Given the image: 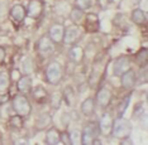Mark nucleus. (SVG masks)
Segmentation results:
<instances>
[{
    "instance_id": "9",
    "label": "nucleus",
    "mask_w": 148,
    "mask_h": 145,
    "mask_svg": "<svg viewBox=\"0 0 148 145\" xmlns=\"http://www.w3.org/2000/svg\"><path fill=\"white\" fill-rule=\"evenodd\" d=\"M130 68V61L128 57H119L114 61L113 63V75L116 77H120L124 72H127Z\"/></svg>"
},
{
    "instance_id": "29",
    "label": "nucleus",
    "mask_w": 148,
    "mask_h": 145,
    "mask_svg": "<svg viewBox=\"0 0 148 145\" xmlns=\"http://www.w3.org/2000/svg\"><path fill=\"white\" fill-rule=\"evenodd\" d=\"M92 5V0H75V8L81 9V10H87Z\"/></svg>"
},
{
    "instance_id": "8",
    "label": "nucleus",
    "mask_w": 148,
    "mask_h": 145,
    "mask_svg": "<svg viewBox=\"0 0 148 145\" xmlns=\"http://www.w3.org/2000/svg\"><path fill=\"white\" fill-rule=\"evenodd\" d=\"M27 16L31 19H38L43 13V3L41 0H29L28 6L25 8Z\"/></svg>"
},
{
    "instance_id": "17",
    "label": "nucleus",
    "mask_w": 148,
    "mask_h": 145,
    "mask_svg": "<svg viewBox=\"0 0 148 145\" xmlns=\"http://www.w3.org/2000/svg\"><path fill=\"white\" fill-rule=\"evenodd\" d=\"M95 107H96L95 100L91 99V97H87V99H85L82 101L81 107H80V109H81L82 115L90 117V116H92L94 114H95Z\"/></svg>"
},
{
    "instance_id": "5",
    "label": "nucleus",
    "mask_w": 148,
    "mask_h": 145,
    "mask_svg": "<svg viewBox=\"0 0 148 145\" xmlns=\"http://www.w3.org/2000/svg\"><path fill=\"white\" fill-rule=\"evenodd\" d=\"M81 35H82L81 29L77 25H71V27H69V28H65L62 43H65L66 46H73L80 40Z\"/></svg>"
},
{
    "instance_id": "13",
    "label": "nucleus",
    "mask_w": 148,
    "mask_h": 145,
    "mask_svg": "<svg viewBox=\"0 0 148 145\" xmlns=\"http://www.w3.org/2000/svg\"><path fill=\"white\" fill-rule=\"evenodd\" d=\"M63 33H65V27L62 24H53L48 30V37L53 43H62Z\"/></svg>"
},
{
    "instance_id": "21",
    "label": "nucleus",
    "mask_w": 148,
    "mask_h": 145,
    "mask_svg": "<svg viewBox=\"0 0 148 145\" xmlns=\"http://www.w3.org/2000/svg\"><path fill=\"white\" fill-rule=\"evenodd\" d=\"M10 75L8 72H0V93L8 92L10 86Z\"/></svg>"
},
{
    "instance_id": "10",
    "label": "nucleus",
    "mask_w": 148,
    "mask_h": 145,
    "mask_svg": "<svg viewBox=\"0 0 148 145\" xmlns=\"http://www.w3.org/2000/svg\"><path fill=\"white\" fill-rule=\"evenodd\" d=\"M137 82H138V78H137L136 72L130 68L120 76V83H122V87L124 90L134 88V86L137 85Z\"/></svg>"
},
{
    "instance_id": "3",
    "label": "nucleus",
    "mask_w": 148,
    "mask_h": 145,
    "mask_svg": "<svg viewBox=\"0 0 148 145\" xmlns=\"http://www.w3.org/2000/svg\"><path fill=\"white\" fill-rule=\"evenodd\" d=\"M12 107L15 111V114L23 117L29 116L32 112V105L24 95H16L12 101Z\"/></svg>"
},
{
    "instance_id": "20",
    "label": "nucleus",
    "mask_w": 148,
    "mask_h": 145,
    "mask_svg": "<svg viewBox=\"0 0 148 145\" xmlns=\"http://www.w3.org/2000/svg\"><path fill=\"white\" fill-rule=\"evenodd\" d=\"M130 19H132V22L136 23L137 25H142L146 23L147 16H146V13H144L142 9H134L132 12V15H130Z\"/></svg>"
},
{
    "instance_id": "14",
    "label": "nucleus",
    "mask_w": 148,
    "mask_h": 145,
    "mask_svg": "<svg viewBox=\"0 0 148 145\" xmlns=\"http://www.w3.org/2000/svg\"><path fill=\"white\" fill-rule=\"evenodd\" d=\"M32 85H33V81H32L29 75H23L21 78L16 81V88H18V91L22 92V93L31 92Z\"/></svg>"
},
{
    "instance_id": "4",
    "label": "nucleus",
    "mask_w": 148,
    "mask_h": 145,
    "mask_svg": "<svg viewBox=\"0 0 148 145\" xmlns=\"http://www.w3.org/2000/svg\"><path fill=\"white\" fill-rule=\"evenodd\" d=\"M99 135V129H97V124L95 123H87L82 127L81 131V144L82 145H92L94 141L97 139Z\"/></svg>"
},
{
    "instance_id": "15",
    "label": "nucleus",
    "mask_w": 148,
    "mask_h": 145,
    "mask_svg": "<svg viewBox=\"0 0 148 145\" xmlns=\"http://www.w3.org/2000/svg\"><path fill=\"white\" fill-rule=\"evenodd\" d=\"M85 57V50H84L80 46L73 44L71 46V48L69 49V58L73 63H80Z\"/></svg>"
},
{
    "instance_id": "25",
    "label": "nucleus",
    "mask_w": 148,
    "mask_h": 145,
    "mask_svg": "<svg viewBox=\"0 0 148 145\" xmlns=\"http://www.w3.org/2000/svg\"><path fill=\"white\" fill-rule=\"evenodd\" d=\"M84 16H85V14H84V10H81V9L73 8V9H71V12H70V19H71V22L73 24H80V23L82 22Z\"/></svg>"
},
{
    "instance_id": "22",
    "label": "nucleus",
    "mask_w": 148,
    "mask_h": 145,
    "mask_svg": "<svg viewBox=\"0 0 148 145\" xmlns=\"http://www.w3.org/2000/svg\"><path fill=\"white\" fill-rule=\"evenodd\" d=\"M63 100L66 101V103L69 106H73L76 100V93H75V90L71 86H67L65 91H63Z\"/></svg>"
},
{
    "instance_id": "24",
    "label": "nucleus",
    "mask_w": 148,
    "mask_h": 145,
    "mask_svg": "<svg viewBox=\"0 0 148 145\" xmlns=\"http://www.w3.org/2000/svg\"><path fill=\"white\" fill-rule=\"evenodd\" d=\"M22 69L24 75H31L34 71V61L32 59V57H24L22 61Z\"/></svg>"
},
{
    "instance_id": "7",
    "label": "nucleus",
    "mask_w": 148,
    "mask_h": 145,
    "mask_svg": "<svg viewBox=\"0 0 148 145\" xmlns=\"http://www.w3.org/2000/svg\"><path fill=\"white\" fill-rule=\"evenodd\" d=\"M112 102V91L108 86H103L101 88L96 92L95 96V103L96 106L101 107V109H105V107L109 106V103Z\"/></svg>"
},
{
    "instance_id": "27",
    "label": "nucleus",
    "mask_w": 148,
    "mask_h": 145,
    "mask_svg": "<svg viewBox=\"0 0 148 145\" xmlns=\"http://www.w3.org/2000/svg\"><path fill=\"white\" fill-rule=\"evenodd\" d=\"M9 125H10L13 129H15V130L22 129V127H23V116L15 114V115L12 116L10 120H9Z\"/></svg>"
},
{
    "instance_id": "16",
    "label": "nucleus",
    "mask_w": 148,
    "mask_h": 145,
    "mask_svg": "<svg viewBox=\"0 0 148 145\" xmlns=\"http://www.w3.org/2000/svg\"><path fill=\"white\" fill-rule=\"evenodd\" d=\"M10 16L14 19V22L16 23H22L23 20L27 18V12L25 8L22 4H15L12 6L10 9Z\"/></svg>"
},
{
    "instance_id": "12",
    "label": "nucleus",
    "mask_w": 148,
    "mask_h": 145,
    "mask_svg": "<svg viewBox=\"0 0 148 145\" xmlns=\"http://www.w3.org/2000/svg\"><path fill=\"white\" fill-rule=\"evenodd\" d=\"M100 28V20L99 16L94 13H89L85 15V29L87 33H96Z\"/></svg>"
},
{
    "instance_id": "18",
    "label": "nucleus",
    "mask_w": 148,
    "mask_h": 145,
    "mask_svg": "<svg viewBox=\"0 0 148 145\" xmlns=\"http://www.w3.org/2000/svg\"><path fill=\"white\" fill-rule=\"evenodd\" d=\"M52 125V116L49 115L48 112H45V114H41L37 119V123H36V127L37 130L42 131V130H47L48 126Z\"/></svg>"
},
{
    "instance_id": "32",
    "label": "nucleus",
    "mask_w": 148,
    "mask_h": 145,
    "mask_svg": "<svg viewBox=\"0 0 148 145\" xmlns=\"http://www.w3.org/2000/svg\"><path fill=\"white\" fill-rule=\"evenodd\" d=\"M122 0H106V3H109V4H118V3H120Z\"/></svg>"
},
{
    "instance_id": "31",
    "label": "nucleus",
    "mask_w": 148,
    "mask_h": 145,
    "mask_svg": "<svg viewBox=\"0 0 148 145\" xmlns=\"http://www.w3.org/2000/svg\"><path fill=\"white\" fill-rule=\"evenodd\" d=\"M5 56H6V52H5L4 47H0V63H3V62H4Z\"/></svg>"
},
{
    "instance_id": "19",
    "label": "nucleus",
    "mask_w": 148,
    "mask_h": 145,
    "mask_svg": "<svg viewBox=\"0 0 148 145\" xmlns=\"http://www.w3.org/2000/svg\"><path fill=\"white\" fill-rule=\"evenodd\" d=\"M46 144L48 145H58L61 143V133L57 129H49L46 133Z\"/></svg>"
},
{
    "instance_id": "30",
    "label": "nucleus",
    "mask_w": 148,
    "mask_h": 145,
    "mask_svg": "<svg viewBox=\"0 0 148 145\" xmlns=\"http://www.w3.org/2000/svg\"><path fill=\"white\" fill-rule=\"evenodd\" d=\"M61 143L65 145H71V141H70V136L67 131H63L61 133Z\"/></svg>"
},
{
    "instance_id": "1",
    "label": "nucleus",
    "mask_w": 148,
    "mask_h": 145,
    "mask_svg": "<svg viewBox=\"0 0 148 145\" xmlns=\"http://www.w3.org/2000/svg\"><path fill=\"white\" fill-rule=\"evenodd\" d=\"M132 134V124L129 120L124 119V117H118L113 123V130L112 135L119 140H124L130 136Z\"/></svg>"
},
{
    "instance_id": "33",
    "label": "nucleus",
    "mask_w": 148,
    "mask_h": 145,
    "mask_svg": "<svg viewBox=\"0 0 148 145\" xmlns=\"http://www.w3.org/2000/svg\"><path fill=\"white\" fill-rule=\"evenodd\" d=\"M129 141H120V144H133V141H130V139H128Z\"/></svg>"
},
{
    "instance_id": "26",
    "label": "nucleus",
    "mask_w": 148,
    "mask_h": 145,
    "mask_svg": "<svg viewBox=\"0 0 148 145\" xmlns=\"http://www.w3.org/2000/svg\"><path fill=\"white\" fill-rule=\"evenodd\" d=\"M148 61V50L147 48H142L136 54V62L139 67H146Z\"/></svg>"
},
{
    "instance_id": "28",
    "label": "nucleus",
    "mask_w": 148,
    "mask_h": 145,
    "mask_svg": "<svg viewBox=\"0 0 148 145\" xmlns=\"http://www.w3.org/2000/svg\"><path fill=\"white\" fill-rule=\"evenodd\" d=\"M70 136V141H71V145H77V144H81V131L79 129H72L69 134Z\"/></svg>"
},
{
    "instance_id": "11",
    "label": "nucleus",
    "mask_w": 148,
    "mask_h": 145,
    "mask_svg": "<svg viewBox=\"0 0 148 145\" xmlns=\"http://www.w3.org/2000/svg\"><path fill=\"white\" fill-rule=\"evenodd\" d=\"M38 53L43 57H48L55 52V43L49 39V37H42L38 42Z\"/></svg>"
},
{
    "instance_id": "23",
    "label": "nucleus",
    "mask_w": 148,
    "mask_h": 145,
    "mask_svg": "<svg viewBox=\"0 0 148 145\" xmlns=\"http://www.w3.org/2000/svg\"><path fill=\"white\" fill-rule=\"evenodd\" d=\"M32 96L37 102H45V101L48 99V92H47L43 87L39 86V87H37L36 90H33Z\"/></svg>"
},
{
    "instance_id": "2",
    "label": "nucleus",
    "mask_w": 148,
    "mask_h": 145,
    "mask_svg": "<svg viewBox=\"0 0 148 145\" xmlns=\"http://www.w3.org/2000/svg\"><path fill=\"white\" fill-rule=\"evenodd\" d=\"M46 81L49 83V85H58L62 81L63 77V67L61 63L56 62V61H52L51 63H48V66L46 67Z\"/></svg>"
},
{
    "instance_id": "6",
    "label": "nucleus",
    "mask_w": 148,
    "mask_h": 145,
    "mask_svg": "<svg viewBox=\"0 0 148 145\" xmlns=\"http://www.w3.org/2000/svg\"><path fill=\"white\" fill-rule=\"evenodd\" d=\"M113 123L114 119L109 112H104L99 119L97 123V129H99V134H101L103 136H109L112 135V130H113Z\"/></svg>"
}]
</instances>
